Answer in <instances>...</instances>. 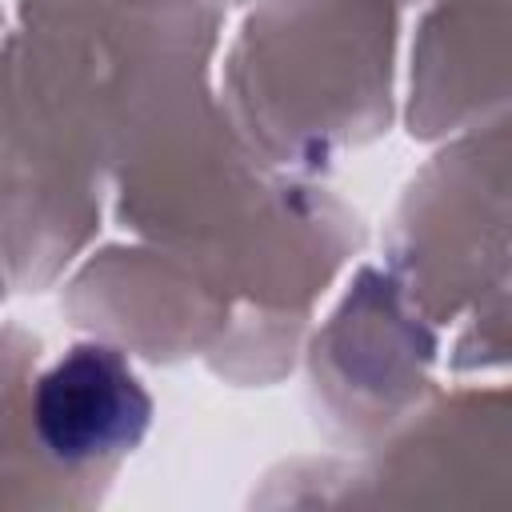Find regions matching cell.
Masks as SVG:
<instances>
[{
	"instance_id": "cell-1",
	"label": "cell",
	"mask_w": 512,
	"mask_h": 512,
	"mask_svg": "<svg viewBox=\"0 0 512 512\" xmlns=\"http://www.w3.org/2000/svg\"><path fill=\"white\" fill-rule=\"evenodd\" d=\"M148 396L108 348H76L36 388V428L52 456L92 460L140 436Z\"/></svg>"
}]
</instances>
